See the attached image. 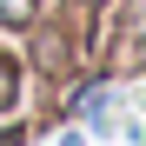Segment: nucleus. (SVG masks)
Listing matches in <instances>:
<instances>
[{
	"label": "nucleus",
	"instance_id": "nucleus-2",
	"mask_svg": "<svg viewBox=\"0 0 146 146\" xmlns=\"http://www.w3.org/2000/svg\"><path fill=\"white\" fill-rule=\"evenodd\" d=\"M0 20H7V27H27L33 20V0H0Z\"/></svg>",
	"mask_w": 146,
	"mask_h": 146
},
{
	"label": "nucleus",
	"instance_id": "nucleus-1",
	"mask_svg": "<svg viewBox=\"0 0 146 146\" xmlns=\"http://www.w3.org/2000/svg\"><path fill=\"white\" fill-rule=\"evenodd\" d=\"M13 100H20V66H13L7 53H0V113H7Z\"/></svg>",
	"mask_w": 146,
	"mask_h": 146
}]
</instances>
